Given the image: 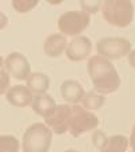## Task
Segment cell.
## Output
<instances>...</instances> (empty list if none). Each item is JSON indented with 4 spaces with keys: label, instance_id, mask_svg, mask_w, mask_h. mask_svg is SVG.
Instances as JSON below:
<instances>
[{
    "label": "cell",
    "instance_id": "obj_1",
    "mask_svg": "<svg viewBox=\"0 0 135 152\" xmlns=\"http://www.w3.org/2000/svg\"><path fill=\"white\" fill-rule=\"evenodd\" d=\"M86 70L99 94H112L120 88V77L111 61L100 55H93L88 59Z\"/></svg>",
    "mask_w": 135,
    "mask_h": 152
},
{
    "label": "cell",
    "instance_id": "obj_2",
    "mask_svg": "<svg viewBox=\"0 0 135 152\" xmlns=\"http://www.w3.org/2000/svg\"><path fill=\"white\" fill-rule=\"evenodd\" d=\"M101 12L104 20L114 27L124 28L134 20V4L131 0H104Z\"/></svg>",
    "mask_w": 135,
    "mask_h": 152
},
{
    "label": "cell",
    "instance_id": "obj_3",
    "mask_svg": "<svg viewBox=\"0 0 135 152\" xmlns=\"http://www.w3.org/2000/svg\"><path fill=\"white\" fill-rule=\"evenodd\" d=\"M53 141L52 129L43 123L30 125L23 133L22 151L23 152H49Z\"/></svg>",
    "mask_w": 135,
    "mask_h": 152
},
{
    "label": "cell",
    "instance_id": "obj_4",
    "mask_svg": "<svg viewBox=\"0 0 135 152\" xmlns=\"http://www.w3.org/2000/svg\"><path fill=\"white\" fill-rule=\"evenodd\" d=\"M99 125V118L91 110L81 108L80 105H70L69 120H68V132L73 137L96 129Z\"/></svg>",
    "mask_w": 135,
    "mask_h": 152
},
{
    "label": "cell",
    "instance_id": "obj_5",
    "mask_svg": "<svg viewBox=\"0 0 135 152\" xmlns=\"http://www.w3.org/2000/svg\"><path fill=\"white\" fill-rule=\"evenodd\" d=\"M91 16L84 11H68L63 12L57 22L58 30L62 35L78 37L89 26Z\"/></svg>",
    "mask_w": 135,
    "mask_h": 152
},
{
    "label": "cell",
    "instance_id": "obj_6",
    "mask_svg": "<svg viewBox=\"0 0 135 152\" xmlns=\"http://www.w3.org/2000/svg\"><path fill=\"white\" fill-rule=\"evenodd\" d=\"M96 51L105 59H119L128 55L131 51V42L122 37H107L96 43Z\"/></svg>",
    "mask_w": 135,
    "mask_h": 152
},
{
    "label": "cell",
    "instance_id": "obj_7",
    "mask_svg": "<svg viewBox=\"0 0 135 152\" xmlns=\"http://www.w3.org/2000/svg\"><path fill=\"white\" fill-rule=\"evenodd\" d=\"M4 69L10 74L19 81H26L27 77L31 74L30 62L23 54L20 53H11L4 59Z\"/></svg>",
    "mask_w": 135,
    "mask_h": 152
},
{
    "label": "cell",
    "instance_id": "obj_8",
    "mask_svg": "<svg viewBox=\"0 0 135 152\" xmlns=\"http://www.w3.org/2000/svg\"><path fill=\"white\" fill-rule=\"evenodd\" d=\"M69 113H70V105H68V104L57 105L52 115L45 118L46 125L52 129V132L57 133V135H63V133L68 132Z\"/></svg>",
    "mask_w": 135,
    "mask_h": 152
},
{
    "label": "cell",
    "instance_id": "obj_9",
    "mask_svg": "<svg viewBox=\"0 0 135 152\" xmlns=\"http://www.w3.org/2000/svg\"><path fill=\"white\" fill-rule=\"evenodd\" d=\"M91 51H92V43L89 38L83 37V35L76 37L73 40H70L65 50L68 59L72 62H80V61L86 59L91 55Z\"/></svg>",
    "mask_w": 135,
    "mask_h": 152
},
{
    "label": "cell",
    "instance_id": "obj_10",
    "mask_svg": "<svg viewBox=\"0 0 135 152\" xmlns=\"http://www.w3.org/2000/svg\"><path fill=\"white\" fill-rule=\"evenodd\" d=\"M6 98L12 106L16 108H26V106L31 105L34 94L31 90L24 85H15L10 86V89L6 93Z\"/></svg>",
    "mask_w": 135,
    "mask_h": 152
},
{
    "label": "cell",
    "instance_id": "obj_11",
    "mask_svg": "<svg viewBox=\"0 0 135 152\" xmlns=\"http://www.w3.org/2000/svg\"><path fill=\"white\" fill-rule=\"evenodd\" d=\"M61 97L66 101L68 104H73L77 105L81 100H83L84 94V88L81 86L80 82H77L76 80H66L63 81V83L61 85Z\"/></svg>",
    "mask_w": 135,
    "mask_h": 152
},
{
    "label": "cell",
    "instance_id": "obj_12",
    "mask_svg": "<svg viewBox=\"0 0 135 152\" xmlns=\"http://www.w3.org/2000/svg\"><path fill=\"white\" fill-rule=\"evenodd\" d=\"M66 46H68V40L66 37L62 34H52L45 39L43 43V50L45 54L50 58H57L62 53H65Z\"/></svg>",
    "mask_w": 135,
    "mask_h": 152
},
{
    "label": "cell",
    "instance_id": "obj_13",
    "mask_svg": "<svg viewBox=\"0 0 135 152\" xmlns=\"http://www.w3.org/2000/svg\"><path fill=\"white\" fill-rule=\"evenodd\" d=\"M31 106H32V110L37 113L38 116L41 117L46 118L47 116H50L53 113V110L55 109V104L54 98L49 94H35L34 98H32V102H31Z\"/></svg>",
    "mask_w": 135,
    "mask_h": 152
},
{
    "label": "cell",
    "instance_id": "obj_14",
    "mask_svg": "<svg viewBox=\"0 0 135 152\" xmlns=\"http://www.w3.org/2000/svg\"><path fill=\"white\" fill-rule=\"evenodd\" d=\"M27 88L35 94H45L50 86V80L43 73H31L26 80Z\"/></svg>",
    "mask_w": 135,
    "mask_h": 152
},
{
    "label": "cell",
    "instance_id": "obj_15",
    "mask_svg": "<svg viewBox=\"0 0 135 152\" xmlns=\"http://www.w3.org/2000/svg\"><path fill=\"white\" fill-rule=\"evenodd\" d=\"M128 148V139L123 135H114L108 137L105 148L100 152H126Z\"/></svg>",
    "mask_w": 135,
    "mask_h": 152
},
{
    "label": "cell",
    "instance_id": "obj_16",
    "mask_svg": "<svg viewBox=\"0 0 135 152\" xmlns=\"http://www.w3.org/2000/svg\"><path fill=\"white\" fill-rule=\"evenodd\" d=\"M81 102H83L84 109L92 112V110L100 109L101 106L105 104V98H104L103 94H99L96 92H88L84 94Z\"/></svg>",
    "mask_w": 135,
    "mask_h": 152
},
{
    "label": "cell",
    "instance_id": "obj_17",
    "mask_svg": "<svg viewBox=\"0 0 135 152\" xmlns=\"http://www.w3.org/2000/svg\"><path fill=\"white\" fill-rule=\"evenodd\" d=\"M20 143L15 136L1 135L0 136V152H19Z\"/></svg>",
    "mask_w": 135,
    "mask_h": 152
},
{
    "label": "cell",
    "instance_id": "obj_18",
    "mask_svg": "<svg viewBox=\"0 0 135 152\" xmlns=\"http://www.w3.org/2000/svg\"><path fill=\"white\" fill-rule=\"evenodd\" d=\"M39 0H12V7L19 14H27L38 6Z\"/></svg>",
    "mask_w": 135,
    "mask_h": 152
},
{
    "label": "cell",
    "instance_id": "obj_19",
    "mask_svg": "<svg viewBox=\"0 0 135 152\" xmlns=\"http://www.w3.org/2000/svg\"><path fill=\"white\" fill-rule=\"evenodd\" d=\"M101 4H103V0H80L81 10L89 15L97 14L99 10L101 8Z\"/></svg>",
    "mask_w": 135,
    "mask_h": 152
},
{
    "label": "cell",
    "instance_id": "obj_20",
    "mask_svg": "<svg viewBox=\"0 0 135 152\" xmlns=\"http://www.w3.org/2000/svg\"><path fill=\"white\" fill-rule=\"evenodd\" d=\"M92 141L96 148H97L99 151H101V149L105 148L107 143H108V137H107V135L103 133L101 131H95V133H93V136H92Z\"/></svg>",
    "mask_w": 135,
    "mask_h": 152
},
{
    "label": "cell",
    "instance_id": "obj_21",
    "mask_svg": "<svg viewBox=\"0 0 135 152\" xmlns=\"http://www.w3.org/2000/svg\"><path fill=\"white\" fill-rule=\"evenodd\" d=\"M10 83H11L10 74L6 72V69H1L0 70V96L7 93V90L10 89Z\"/></svg>",
    "mask_w": 135,
    "mask_h": 152
},
{
    "label": "cell",
    "instance_id": "obj_22",
    "mask_svg": "<svg viewBox=\"0 0 135 152\" xmlns=\"http://www.w3.org/2000/svg\"><path fill=\"white\" fill-rule=\"evenodd\" d=\"M7 24H8V18L0 11V30H4L7 27Z\"/></svg>",
    "mask_w": 135,
    "mask_h": 152
},
{
    "label": "cell",
    "instance_id": "obj_23",
    "mask_svg": "<svg viewBox=\"0 0 135 152\" xmlns=\"http://www.w3.org/2000/svg\"><path fill=\"white\" fill-rule=\"evenodd\" d=\"M128 144H130V147H131L132 151L135 152V125L132 126V129H131V135H130Z\"/></svg>",
    "mask_w": 135,
    "mask_h": 152
},
{
    "label": "cell",
    "instance_id": "obj_24",
    "mask_svg": "<svg viewBox=\"0 0 135 152\" xmlns=\"http://www.w3.org/2000/svg\"><path fill=\"white\" fill-rule=\"evenodd\" d=\"M128 63H130V66L135 69V50H131L128 53Z\"/></svg>",
    "mask_w": 135,
    "mask_h": 152
},
{
    "label": "cell",
    "instance_id": "obj_25",
    "mask_svg": "<svg viewBox=\"0 0 135 152\" xmlns=\"http://www.w3.org/2000/svg\"><path fill=\"white\" fill-rule=\"evenodd\" d=\"M49 4H53V6H58V4L63 3V0H46Z\"/></svg>",
    "mask_w": 135,
    "mask_h": 152
},
{
    "label": "cell",
    "instance_id": "obj_26",
    "mask_svg": "<svg viewBox=\"0 0 135 152\" xmlns=\"http://www.w3.org/2000/svg\"><path fill=\"white\" fill-rule=\"evenodd\" d=\"M1 69H4V59H3V57L0 55V70Z\"/></svg>",
    "mask_w": 135,
    "mask_h": 152
},
{
    "label": "cell",
    "instance_id": "obj_27",
    "mask_svg": "<svg viewBox=\"0 0 135 152\" xmlns=\"http://www.w3.org/2000/svg\"><path fill=\"white\" fill-rule=\"evenodd\" d=\"M65 152H80V151H77V149H66Z\"/></svg>",
    "mask_w": 135,
    "mask_h": 152
}]
</instances>
